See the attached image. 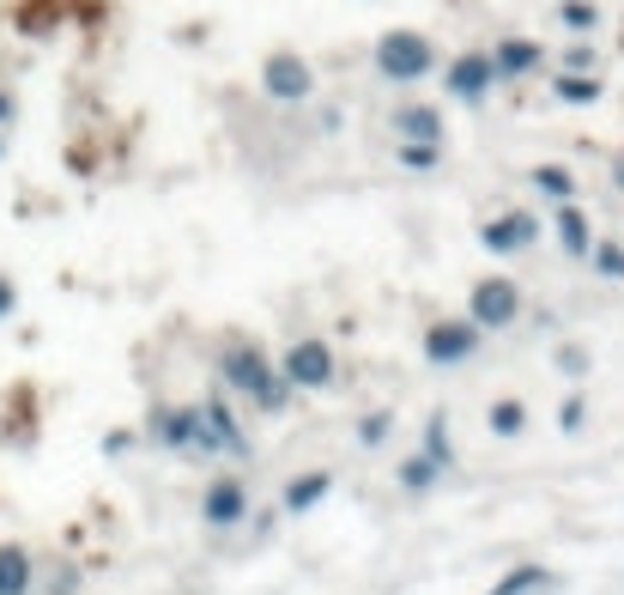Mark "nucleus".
<instances>
[{"mask_svg":"<svg viewBox=\"0 0 624 595\" xmlns=\"http://www.w3.org/2000/svg\"><path fill=\"white\" fill-rule=\"evenodd\" d=\"M37 590V565L19 541H0V595H31Z\"/></svg>","mask_w":624,"mask_h":595,"instance_id":"nucleus-16","label":"nucleus"},{"mask_svg":"<svg viewBox=\"0 0 624 595\" xmlns=\"http://www.w3.org/2000/svg\"><path fill=\"white\" fill-rule=\"evenodd\" d=\"M612 188H619V195H624V146H619V152H612Z\"/></svg>","mask_w":624,"mask_h":595,"instance_id":"nucleus-33","label":"nucleus"},{"mask_svg":"<svg viewBox=\"0 0 624 595\" xmlns=\"http://www.w3.org/2000/svg\"><path fill=\"white\" fill-rule=\"evenodd\" d=\"M200 523L219 529V535L243 529L249 523V480L243 474H212L207 492H200Z\"/></svg>","mask_w":624,"mask_h":595,"instance_id":"nucleus-8","label":"nucleus"},{"mask_svg":"<svg viewBox=\"0 0 624 595\" xmlns=\"http://www.w3.org/2000/svg\"><path fill=\"white\" fill-rule=\"evenodd\" d=\"M521 310H528V298H521V286H516L509 274H485V279H473V291H467V322H473V329H485V334L516 329Z\"/></svg>","mask_w":624,"mask_h":595,"instance_id":"nucleus-3","label":"nucleus"},{"mask_svg":"<svg viewBox=\"0 0 624 595\" xmlns=\"http://www.w3.org/2000/svg\"><path fill=\"white\" fill-rule=\"evenodd\" d=\"M588 267H594V279H612V286H619V279H624V243L619 238H594Z\"/></svg>","mask_w":624,"mask_h":595,"instance_id":"nucleus-26","label":"nucleus"},{"mask_svg":"<svg viewBox=\"0 0 624 595\" xmlns=\"http://www.w3.org/2000/svg\"><path fill=\"white\" fill-rule=\"evenodd\" d=\"M552 98H558V104L588 110V104H600V98H606V85H600L594 73H558V80H552Z\"/></svg>","mask_w":624,"mask_h":595,"instance_id":"nucleus-20","label":"nucleus"},{"mask_svg":"<svg viewBox=\"0 0 624 595\" xmlns=\"http://www.w3.org/2000/svg\"><path fill=\"white\" fill-rule=\"evenodd\" d=\"M370 61H377V73L389 85H418L430 67H437V49H430V37H418V31H389Z\"/></svg>","mask_w":624,"mask_h":595,"instance_id":"nucleus-5","label":"nucleus"},{"mask_svg":"<svg viewBox=\"0 0 624 595\" xmlns=\"http://www.w3.org/2000/svg\"><path fill=\"white\" fill-rule=\"evenodd\" d=\"M552 365H558V377H564V384H582V377H594V353H588L582 341H558Z\"/></svg>","mask_w":624,"mask_h":595,"instance_id":"nucleus-24","label":"nucleus"},{"mask_svg":"<svg viewBox=\"0 0 624 595\" xmlns=\"http://www.w3.org/2000/svg\"><path fill=\"white\" fill-rule=\"evenodd\" d=\"M418 450H425L430 462L442 468V474H455V432H449V413H442V408L425 420V437H418Z\"/></svg>","mask_w":624,"mask_h":595,"instance_id":"nucleus-17","label":"nucleus"},{"mask_svg":"<svg viewBox=\"0 0 624 595\" xmlns=\"http://www.w3.org/2000/svg\"><path fill=\"white\" fill-rule=\"evenodd\" d=\"M540 590H552L546 565H516V571H504V577L492 583V595H540Z\"/></svg>","mask_w":624,"mask_h":595,"instance_id":"nucleus-23","label":"nucleus"},{"mask_svg":"<svg viewBox=\"0 0 624 595\" xmlns=\"http://www.w3.org/2000/svg\"><path fill=\"white\" fill-rule=\"evenodd\" d=\"M546 238V226H540V213H528V207H504V213H492L479 226V250L485 255H528L533 243Z\"/></svg>","mask_w":624,"mask_h":595,"instance_id":"nucleus-7","label":"nucleus"},{"mask_svg":"<svg viewBox=\"0 0 624 595\" xmlns=\"http://www.w3.org/2000/svg\"><path fill=\"white\" fill-rule=\"evenodd\" d=\"M437 480H442V468L430 462L425 450H413V456H401V462H394V487H401V492H430Z\"/></svg>","mask_w":624,"mask_h":595,"instance_id":"nucleus-19","label":"nucleus"},{"mask_svg":"<svg viewBox=\"0 0 624 595\" xmlns=\"http://www.w3.org/2000/svg\"><path fill=\"white\" fill-rule=\"evenodd\" d=\"M552 238H558V250L570 255V262H588V250H594V219L582 213V201H552Z\"/></svg>","mask_w":624,"mask_h":595,"instance_id":"nucleus-12","label":"nucleus"},{"mask_svg":"<svg viewBox=\"0 0 624 595\" xmlns=\"http://www.w3.org/2000/svg\"><path fill=\"white\" fill-rule=\"evenodd\" d=\"M13 310H19V286H13L7 274H0V322L13 317Z\"/></svg>","mask_w":624,"mask_h":595,"instance_id":"nucleus-30","label":"nucleus"},{"mask_svg":"<svg viewBox=\"0 0 624 595\" xmlns=\"http://www.w3.org/2000/svg\"><path fill=\"white\" fill-rule=\"evenodd\" d=\"M261 92L274 98V104H303V98L315 92V67L291 49H274L267 67H261Z\"/></svg>","mask_w":624,"mask_h":595,"instance_id":"nucleus-10","label":"nucleus"},{"mask_svg":"<svg viewBox=\"0 0 624 595\" xmlns=\"http://www.w3.org/2000/svg\"><path fill=\"white\" fill-rule=\"evenodd\" d=\"M394 164H401V171H418V176L442 171V140H394Z\"/></svg>","mask_w":624,"mask_h":595,"instance_id":"nucleus-21","label":"nucleus"},{"mask_svg":"<svg viewBox=\"0 0 624 595\" xmlns=\"http://www.w3.org/2000/svg\"><path fill=\"white\" fill-rule=\"evenodd\" d=\"M219 389L224 396H243L255 413H267V420H279V413L291 408V396L298 389L286 384V370L274 365V353L255 341H224L219 346Z\"/></svg>","mask_w":624,"mask_h":595,"instance_id":"nucleus-1","label":"nucleus"},{"mask_svg":"<svg viewBox=\"0 0 624 595\" xmlns=\"http://www.w3.org/2000/svg\"><path fill=\"white\" fill-rule=\"evenodd\" d=\"M19 116V104H13V92H7V85H0V128H7V122Z\"/></svg>","mask_w":624,"mask_h":595,"instance_id":"nucleus-32","label":"nucleus"},{"mask_svg":"<svg viewBox=\"0 0 624 595\" xmlns=\"http://www.w3.org/2000/svg\"><path fill=\"white\" fill-rule=\"evenodd\" d=\"M389 128H394V140H442V134H449V122H442L437 104H401L389 116Z\"/></svg>","mask_w":624,"mask_h":595,"instance_id":"nucleus-15","label":"nucleus"},{"mask_svg":"<svg viewBox=\"0 0 624 595\" xmlns=\"http://www.w3.org/2000/svg\"><path fill=\"white\" fill-rule=\"evenodd\" d=\"M134 444H140L134 432H109V437H104V456H122V450H134Z\"/></svg>","mask_w":624,"mask_h":595,"instance_id":"nucleus-31","label":"nucleus"},{"mask_svg":"<svg viewBox=\"0 0 624 595\" xmlns=\"http://www.w3.org/2000/svg\"><path fill=\"white\" fill-rule=\"evenodd\" d=\"M279 370H286L291 389H334L339 384V358L322 334H298V341L279 353Z\"/></svg>","mask_w":624,"mask_h":595,"instance_id":"nucleus-6","label":"nucleus"},{"mask_svg":"<svg viewBox=\"0 0 624 595\" xmlns=\"http://www.w3.org/2000/svg\"><path fill=\"white\" fill-rule=\"evenodd\" d=\"M558 432H564V437L588 432V396H582V389H570V396L558 401Z\"/></svg>","mask_w":624,"mask_h":595,"instance_id":"nucleus-27","label":"nucleus"},{"mask_svg":"<svg viewBox=\"0 0 624 595\" xmlns=\"http://www.w3.org/2000/svg\"><path fill=\"white\" fill-rule=\"evenodd\" d=\"M492 85H497V67H492L485 49H467V55H455V61L442 67V92L455 98V104H467V110H479L485 98H492Z\"/></svg>","mask_w":624,"mask_h":595,"instance_id":"nucleus-9","label":"nucleus"},{"mask_svg":"<svg viewBox=\"0 0 624 595\" xmlns=\"http://www.w3.org/2000/svg\"><path fill=\"white\" fill-rule=\"evenodd\" d=\"M0 159H7V134H0Z\"/></svg>","mask_w":624,"mask_h":595,"instance_id":"nucleus-34","label":"nucleus"},{"mask_svg":"<svg viewBox=\"0 0 624 595\" xmlns=\"http://www.w3.org/2000/svg\"><path fill=\"white\" fill-rule=\"evenodd\" d=\"M152 444H164L170 456H200V408H158L152 413Z\"/></svg>","mask_w":624,"mask_h":595,"instance_id":"nucleus-11","label":"nucleus"},{"mask_svg":"<svg viewBox=\"0 0 624 595\" xmlns=\"http://www.w3.org/2000/svg\"><path fill=\"white\" fill-rule=\"evenodd\" d=\"M334 499V474L327 468H303V474L286 480V492H279V516H310L315 504Z\"/></svg>","mask_w":624,"mask_h":595,"instance_id":"nucleus-13","label":"nucleus"},{"mask_svg":"<svg viewBox=\"0 0 624 595\" xmlns=\"http://www.w3.org/2000/svg\"><path fill=\"white\" fill-rule=\"evenodd\" d=\"M479 346H485V329H473L467 317H442V322H430V329L418 334V358H425V365H437V370L473 365V358H479Z\"/></svg>","mask_w":624,"mask_h":595,"instance_id":"nucleus-4","label":"nucleus"},{"mask_svg":"<svg viewBox=\"0 0 624 595\" xmlns=\"http://www.w3.org/2000/svg\"><path fill=\"white\" fill-rule=\"evenodd\" d=\"M564 25H570V31H582V37H588V31H594L600 25V7H588V0H564Z\"/></svg>","mask_w":624,"mask_h":595,"instance_id":"nucleus-28","label":"nucleus"},{"mask_svg":"<svg viewBox=\"0 0 624 595\" xmlns=\"http://www.w3.org/2000/svg\"><path fill=\"white\" fill-rule=\"evenodd\" d=\"M492 67H497V85H504V80H528V73L546 67V49H540L533 37H504L492 49Z\"/></svg>","mask_w":624,"mask_h":595,"instance_id":"nucleus-14","label":"nucleus"},{"mask_svg":"<svg viewBox=\"0 0 624 595\" xmlns=\"http://www.w3.org/2000/svg\"><path fill=\"white\" fill-rule=\"evenodd\" d=\"M485 432L504 437V444H509V437H521V432H528V401H521V396H497L492 408H485Z\"/></svg>","mask_w":624,"mask_h":595,"instance_id":"nucleus-18","label":"nucleus"},{"mask_svg":"<svg viewBox=\"0 0 624 595\" xmlns=\"http://www.w3.org/2000/svg\"><path fill=\"white\" fill-rule=\"evenodd\" d=\"M195 408H200V456H231V462H249V450H255V444H249V432L236 425L231 396L212 384Z\"/></svg>","mask_w":624,"mask_h":595,"instance_id":"nucleus-2","label":"nucleus"},{"mask_svg":"<svg viewBox=\"0 0 624 595\" xmlns=\"http://www.w3.org/2000/svg\"><path fill=\"white\" fill-rule=\"evenodd\" d=\"M351 437H358V450H382L394 437V408H377V413H365V420L351 425Z\"/></svg>","mask_w":624,"mask_h":595,"instance_id":"nucleus-25","label":"nucleus"},{"mask_svg":"<svg viewBox=\"0 0 624 595\" xmlns=\"http://www.w3.org/2000/svg\"><path fill=\"white\" fill-rule=\"evenodd\" d=\"M588 67H594V49H588V43H570V49H564V73H588Z\"/></svg>","mask_w":624,"mask_h":595,"instance_id":"nucleus-29","label":"nucleus"},{"mask_svg":"<svg viewBox=\"0 0 624 595\" xmlns=\"http://www.w3.org/2000/svg\"><path fill=\"white\" fill-rule=\"evenodd\" d=\"M528 183L540 188L546 201H576V171H570V164H533Z\"/></svg>","mask_w":624,"mask_h":595,"instance_id":"nucleus-22","label":"nucleus"}]
</instances>
